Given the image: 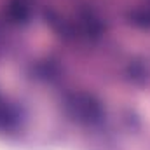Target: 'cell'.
<instances>
[{"label":"cell","instance_id":"1","mask_svg":"<svg viewBox=\"0 0 150 150\" xmlns=\"http://www.w3.org/2000/svg\"><path fill=\"white\" fill-rule=\"evenodd\" d=\"M67 112L75 122L98 124L103 119V108L100 101L87 93H74L67 98Z\"/></svg>","mask_w":150,"mask_h":150},{"label":"cell","instance_id":"4","mask_svg":"<svg viewBox=\"0 0 150 150\" xmlns=\"http://www.w3.org/2000/svg\"><path fill=\"white\" fill-rule=\"evenodd\" d=\"M11 16H12L14 19H25V18L28 16L26 5H23V4H12V7H11Z\"/></svg>","mask_w":150,"mask_h":150},{"label":"cell","instance_id":"2","mask_svg":"<svg viewBox=\"0 0 150 150\" xmlns=\"http://www.w3.org/2000/svg\"><path fill=\"white\" fill-rule=\"evenodd\" d=\"M16 120V113L11 107H7L2 100H0V126H9L11 122Z\"/></svg>","mask_w":150,"mask_h":150},{"label":"cell","instance_id":"3","mask_svg":"<svg viewBox=\"0 0 150 150\" xmlns=\"http://www.w3.org/2000/svg\"><path fill=\"white\" fill-rule=\"evenodd\" d=\"M131 21L140 26H150V11H138L131 16Z\"/></svg>","mask_w":150,"mask_h":150}]
</instances>
